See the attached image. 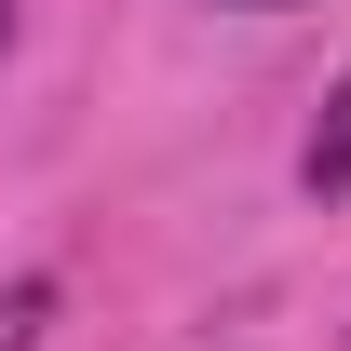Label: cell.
Wrapping results in <instances>:
<instances>
[{"label": "cell", "instance_id": "cell-2", "mask_svg": "<svg viewBox=\"0 0 351 351\" xmlns=\"http://www.w3.org/2000/svg\"><path fill=\"white\" fill-rule=\"evenodd\" d=\"M41 324H54V284L14 270V284H0V351H41Z\"/></svg>", "mask_w": 351, "mask_h": 351}, {"label": "cell", "instance_id": "cell-1", "mask_svg": "<svg viewBox=\"0 0 351 351\" xmlns=\"http://www.w3.org/2000/svg\"><path fill=\"white\" fill-rule=\"evenodd\" d=\"M298 189H311V203H338V189H351V82H338V108L311 122V149H298Z\"/></svg>", "mask_w": 351, "mask_h": 351}, {"label": "cell", "instance_id": "cell-4", "mask_svg": "<svg viewBox=\"0 0 351 351\" xmlns=\"http://www.w3.org/2000/svg\"><path fill=\"white\" fill-rule=\"evenodd\" d=\"M243 14H284V0H243Z\"/></svg>", "mask_w": 351, "mask_h": 351}, {"label": "cell", "instance_id": "cell-3", "mask_svg": "<svg viewBox=\"0 0 351 351\" xmlns=\"http://www.w3.org/2000/svg\"><path fill=\"white\" fill-rule=\"evenodd\" d=\"M0 41H14V0H0Z\"/></svg>", "mask_w": 351, "mask_h": 351}]
</instances>
